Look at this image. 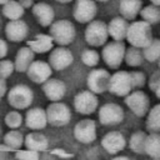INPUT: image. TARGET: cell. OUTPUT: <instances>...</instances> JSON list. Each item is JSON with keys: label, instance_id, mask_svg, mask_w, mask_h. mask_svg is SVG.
Listing matches in <instances>:
<instances>
[{"label": "cell", "instance_id": "28", "mask_svg": "<svg viewBox=\"0 0 160 160\" xmlns=\"http://www.w3.org/2000/svg\"><path fill=\"white\" fill-rule=\"evenodd\" d=\"M141 50H142L144 60L149 62H158V60L160 59V39L152 38V40Z\"/></svg>", "mask_w": 160, "mask_h": 160}, {"label": "cell", "instance_id": "18", "mask_svg": "<svg viewBox=\"0 0 160 160\" xmlns=\"http://www.w3.org/2000/svg\"><path fill=\"white\" fill-rule=\"evenodd\" d=\"M41 90L44 95L50 101H60L66 94V85L62 80L56 78H49L44 84H41Z\"/></svg>", "mask_w": 160, "mask_h": 160}, {"label": "cell", "instance_id": "44", "mask_svg": "<svg viewBox=\"0 0 160 160\" xmlns=\"http://www.w3.org/2000/svg\"><path fill=\"white\" fill-rule=\"evenodd\" d=\"M111 160H130L128 156H125V155H116V156H114Z\"/></svg>", "mask_w": 160, "mask_h": 160}, {"label": "cell", "instance_id": "11", "mask_svg": "<svg viewBox=\"0 0 160 160\" xmlns=\"http://www.w3.org/2000/svg\"><path fill=\"white\" fill-rule=\"evenodd\" d=\"M98 6L95 0H76L72 8V18L79 24H88L95 19Z\"/></svg>", "mask_w": 160, "mask_h": 160}, {"label": "cell", "instance_id": "17", "mask_svg": "<svg viewBox=\"0 0 160 160\" xmlns=\"http://www.w3.org/2000/svg\"><path fill=\"white\" fill-rule=\"evenodd\" d=\"M28 35H29V26L21 19L9 20V22L5 25V36L9 41L21 42L28 38Z\"/></svg>", "mask_w": 160, "mask_h": 160}, {"label": "cell", "instance_id": "46", "mask_svg": "<svg viewBox=\"0 0 160 160\" xmlns=\"http://www.w3.org/2000/svg\"><path fill=\"white\" fill-rule=\"evenodd\" d=\"M0 151H12V150L5 144H0Z\"/></svg>", "mask_w": 160, "mask_h": 160}, {"label": "cell", "instance_id": "37", "mask_svg": "<svg viewBox=\"0 0 160 160\" xmlns=\"http://www.w3.org/2000/svg\"><path fill=\"white\" fill-rule=\"evenodd\" d=\"M14 70H15V66H14V61L12 60L5 59V58L0 60V78L8 79L9 76L12 75Z\"/></svg>", "mask_w": 160, "mask_h": 160}, {"label": "cell", "instance_id": "27", "mask_svg": "<svg viewBox=\"0 0 160 160\" xmlns=\"http://www.w3.org/2000/svg\"><path fill=\"white\" fill-rule=\"evenodd\" d=\"M144 152L150 158L160 156V132H150L146 135Z\"/></svg>", "mask_w": 160, "mask_h": 160}, {"label": "cell", "instance_id": "23", "mask_svg": "<svg viewBox=\"0 0 160 160\" xmlns=\"http://www.w3.org/2000/svg\"><path fill=\"white\" fill-rule=\"evenodd\" d=\"M34 59H35V52L28 45L21 46L15 55V60H14L15 70L18 72H26L28 68L34 61Z\"/></svg>", "mask_w": 160, "mask_h": 160}, {"label": "cell", "instance_id": "29", "mask_svg": "<svg viewBox=\"0 0 160 160\" xmlns=\"http://www.w3.org/2000/svg\"><path fill=\"white\" fill-rule=\"evenodd\" d=\"M146 115V130L150 132H160V102L149 109Z\"/></svg>", "mask_w": 160, "mask_h": 160}, {"label": "cell", "instance_id": "12", "mask_svg": "<svg viewBox=\"0 0 160 160\" xmlns=\"http://www.w3.org/2000/svg\"><path fill=\"white\" fill-rule=\"evenodd\" d=\"M109 80H110V72L105 69H94L89 72L86 84L90 91L94 94H102L108 91L109 89Z\"/></svg>", "mask_w": 160, "mask_h": 160}, {"label": "cell", "instance_id": "38", "mask_svg": "<svg viewBox=\"0 0 160 160\" xmlns=\"http://www.w3.org/2000/svg\"><path fill=\"white\" fill-rule=\"evenodd\" d=\"M15 158L18 160H40V155H39V151H35V150H30V149H26V150H16L15 151Z\"/></svg>", "mask_w": 160, "mask_h": 160}, {"label": "cell", "instance_id": "24", "mask_svg": "<svg viewBox=\"0 0 160 160\" xmlns=\"http://www.w3.org/2000/svg\"><path fill=\"white\" fill-rule=\"evenodd\" d=\"M24 145H25L26 149L35 150V151L40 152V151L48 150L49 141H48V138L44 134L38 132V131H32V132H29L24 138Z\"/></svg>", "mask_w": 160, "mask_h": 160}, {"label": "cell", "instance_id": "6", "mask_svg": "<svg viewBox=\"0 0 160 160\" xmlns=\"http://www.w3.org/2000/svg\"><path fill=\"white\" fill-rule=\"evenodd\" d=\"M125 44L122 41H110L106 42L101 51V58L108 68L110 69H119L124 61L125 55Z\"/></svg>", "mask_w": 160, "mask_h": 160}, {"label": "cell", "instance_id": "39", "mask_svg": "<svg viewBox=\"0 0 160 160\" xmlns=\"http://www.w3.org/2000/svg\"><path fill=\"white\" fill-rule=\"evenodd\" d=\"M159 82H160V69L156 70V71H154V72L151 74L150 79H149V88H150V90L154 91V89L156 88V85H158Z\"/></svg>", "mask_w": 160, "mask_h": 160}, {"label": "cell", "instance_id": "43", "mask_svg": "<svg viewBox=\"0 0 160 160\" xmlns=\"http://www.w3.org/2000/svg\"><path fill=\"white\" fill-rule=\"evenodd\" d=\"M20 2V5L26 10V9H31V6L34 5V0H18Z\"/></svg>", "mask_w": 160, "mask_h": 160}, {"label": "cell", "instance_id": "22", "mask_svg": "<svg viewBox=\"0 0 160 160\" xmlns=\"http://www.w3.org/2000/svg\"><path fill=\"white\" fill-rule=\"evenodd\" d=\"M26 45L35 52V54H45L52 50L54 40L50 34H38L32 40H28Z\"/></svg>", "mask_w": 160, "mask_h": 160}, {"label": "cell", "instance_id": "13", "mask_svg": "<svg viewBox=\"0 0 160 160\" xmlns=\"http://www.w3.org/2000/svg\"><path fill=\"white\" fill-rule=\"evenodd\" d=\"M74 138L81 144H91L96 139V124L92 119H81L74 126Z\"/></svg>", "mask_w": 160, "mask_h": 160}, {"label": "cell", "instance_id": "33", "mask_svg": "<svg viewBox=\"0 0 160 160\" xmlns=\"http://www.w3.org/2000/svg\"><path fill=\"white\" fill-rule=\"evenodd\" d=\"M146 132L144 130H136L131 134L129 139V148L135 154H144V145L146 139Z\"/></svg>", "mask_w": 160, "mask_h": 160}, {"label": "cell", "instance_id": "10", "mask_svg": "<svg viewBox=\"0 0 160 160\" xmlns=\"http://www.w3.org/2000/svg\"><path fill=\"white\" fill-rule=\"evenodd\" d=\"M99 121L102 125H118L124 120V109L116 102H106L99 109Z\"/></svg>", "mask_w": 160, "mask_h": 160}, {"label": "cell", "instance_id": "25", "mask_svg": "<svg viewBox=\"0 0 160 160\" xmlns=\"http://www.w3.org/2000/svg\"><path fill=\"white\" fill-rule=\"evenodd\" d=\"M142 8V0H120L119 10L124 19L135 20Z\"/></svg>", "mask_w": 160, "mask_h": 160}, {"label": "cell", "instance_id": "41", "mask_svg": "<svg viewBox=\"0 0 160 160\" xmlns=\"http://www.w3.org/2000/svg\"><path fill=\"white\" fill-rule=\"evenodd\" d=\"M9 52V48H8V44L4 39L0 38V60L4 59Z\"/></svg>", "mask_w": 160, "mask_h": 160}, {"label": "cell", "instance_id": "40", "mask_svg": "<svg viewBox=\"0 0 160 160\" xmlns=\"http://www.w3.org/2000/svg\"><path fill=\"white\" fill-rule=\"evenodd\" d=\"M51 154L55 155V156H59L61 159H70V158H72V154L66 152L62 149H54V150H51Z\"/></svg>", "mask_w": 160, "mask_h": 160}, {"label": "cell", "instance_id": "21", "mask_svg": "<svg viewBox=\"0 0 160 160\" xmlns=\"http://www.w3.org/2000/svg\"><path fill=\"white\" fill-rule=\"evenodd\" d=\"M108 25V34L112 40L116 41H122L126 38V31H128V20L124 19L122 16H115L112 18Z\"/></svg>", "mask_w": 160, "mask_h": 160}, {"label": "cell", "instance_id": "48", "mask_svg": "<svg viewBox=\"0 0 160 160\" xmlns=\"http://www.w3.org/2000/svg\"><path fill=\"white\" fill-rule=\"evenodd\" d=\"M150 1H151V4H154V5L160 6V0H150Z\"/></svg>", "mask_w": 160, "mask_h": 160}, {"label": "cell", "instance_id": "5", "mask_svg": "<svg viewBox=\"0 0 160 160\" xmlns=\"http://www.w3.org/2000/svg\"><path fill=\"white\" fill-rule=\"evenodd\" d=\"M48 124L55 128L65 126L71 120V110L70 108L61 101H51L45 109Z\"/></svg>", "mask_w": 160, "mask_h": 160}, {"label": "cell", "instance_id": "47", "mask_svg": "<svg viewBox=\"0 0 160 160\" xmlns=\"http://www.w3.org/2000/svg\"><path fill=\"white\" fill-rule=\"evenodd\" d=\"M55 1H58L59 4H69V2H71L72 0H55Z\"/></svg>", "mask_w": 160, "mask_h": 160}, {"label": "cell", "instance_id": "14", "mask_svg": "<svg viewBox=\"0 0 160 160\" xmlns=\"http://www.w3.org/2000/svg\"><path fill=\"white\" fill-rule=\"evenodd\" d=\"M74 61L72 52L66 46H58L52 48L49 55V65L55 71H61L66 68H69Z\"/></svg>", "mask_w": 160, "mask_h": 160}, {"label": "cell", "instance_id": "20", "mask_svg": "<svg viewBox=\"0 0 160 160\" xmlns=\"http://www.w3.org/2000/svg\"><path fill=\"white\" fill-rule=\"evenodd\" d=\"M25 125L31 130H41L48 125L46 112L42 108H31L26 111Z\"/></svg>", "mask_w": 160, "mask_h": 160}, {"label": "cell", "instance_id": "36", "mask_svg": "<svg viewBox=\"0 0 160 160\" xmlns=\"http://www.w3.org/2000/svg\"><path fill=\"white\" fill-rule=\"evenodd\" d=\"M130 79H131L132 90L134 89H141L146 84V76H145V74L142 71H139V70L130 71Z\"/></svg>", "mask_w": 160, "mask_h": 160}, {"label": "cell", "instance_id": "45", "mask_svg": "<svg viewBox=\"0 0 160 160\" xmlns=\"http://www.w3.org/2000/svg\"><path fill=\"white\" fill-rule=\"evenodd\" d=\"M152 92L156 95V98H159V99H160V82L156 85V88L154 89V91H152Z\"/></svg>", "mask_w": 160, "mask_h": 160}, {"label": "cell", "instance_id": "49", "mask_svg": "<svg viewBox=\"0 0 160 160\" xmlns=\"http://www.w3.org/2000/svg\"><path fill=\"white\" fill-rule=\"evenodd\" d=\"M95 1H100V2H108L109 0H95Z\"/></svg>", "mask_w": 160, "mask_h": 160}, {"label": "cell", "instance_id": "52", "mask_svg": "<svg viewBox=\"0 0 160 160\" xmlns=\"http://www.w3.org/2000/svg\"><path fill=\"white\" fill-rule=\"evenodd\" d=\"M158 65H159V69H160V59L158 60Z\"/></svg>", "mask_w": 160, "mask_h": 160}, {"label": "cell", "instance_id": "7", "mask_svg": "<svg viewBox=\"0 0 160 160\" xmlns=\"http://www.w3.org/2000/svg\"><path fill=\"white\" fill-rule=\"evenodd\" d=\"M125 98L126 106L131 110V112L139 118H142L148 114L150 109V99L142 90H131Z\"/></svg>", "mask_w": 160, "mask_h": 160}, {"label": "cell", "instance_id": "16", "mask_svg": "<svg viewBox=\"0 0 160 160\" xmlns=\"http://www.w3.org/2000/svg\"><path fill=\"white\" fill-rule=\"evenodd\" d=\"M101 146L102 149L111 154V155H116L119 154L121 150L125 149L126 146V140H125V136L118 131V130H112V131H109L106 132L102 138H101Z\"/></svg>", "mask_w": 160, "mask_h": 160}, {"label": "cell", "instance_id": "42", "mask_svg": "<svg viewBox=\"0 0 160 160\" xmlns=\"http://www.w3.org/2000/svg\"><path fill=\"white\" fill-rule=\"evenodd\" d=\"M8 84H6V79L0 78V99H2L5 96V94H8Z\"/></svg>", "mask_w": 160, "mask_h": 160}, {"label": "cell", "instance_id": "19", "mask_svg": "<svg viewBox=\"0 0 160 160\" xmlns=\"http://www.w3.org/2000/svg\"><path fill=\"white\" fill-rule=\"evenodd\" d=\"M31 14L38 20L39 25L42 28L50 26L55 19V11H54L52 6L44 1H39V2L34 4L31 6Z\"/></svg>", "mask_w": 160, "mask_h": 160}, {"label": "cell", "instance_id": "2", "mask_svg": "<svg viewBox=\"0 0 160 160\" xmlns=\"http://www.w3.org/2000/svg\"><path fill=\"white\" fill-rule=\"evenodd\" d=\"M49 28H50V36L52 38L54 42H56L59 46L70 45L76 38V29L71 20L68 19L54 20Z\"/></svg>", "mask_w": 160, "mask_h": 160}, {"label": "cell", "instance_id": "34", "mask_svg": "<svg viewBox=\"0 0 160 160\" xmlns=\"http://www.w3.org/2000/svg\"><path fill=\"white\" fill-rule=\"evenodd\" d=\"M80 60L84 65L89 66V68H94L99 64L100 60V55L96 50L94 49H84L81 55H80Z\"/></svg>", "mask_w": 160, "mask_h": 160}, {"label": "cell", "instance_id": "31", "mask_svg": "<svg viewBox=\"0 0 160 160\" xmlns=\"http://www.w3.org/2000/svg\"><path fill=\"white\" fill-rule=\"evenodd\" d=\"M139 15L141 16V20L149 22L150 25H155L160 22V6H156L154 4L142 6Z\"/></svg>", "mask_w": 160, "mask_h": 160}, {"label": "cell", "instance_id": "26", "mask_svg": "<svg viewBox=\"0 0 160 160\" xmlns=\"http://www.w3.org/2000/svg\"><path fill=\"white\" fill-rule=\"evenodd\" d=\"M1 14L9 20L21 19L25 14V9L20 5L18 0H8L1 5Z\"/></svg>", "mask_w": 160, "mask_h": 160}, {"label": "cell", "instance_id": "30", "mask_svg": "<svg viewBox=\"0 0 160 160\" xmlns=\"http://www.w3.org/2000/svg\"><path fill=\"white\" fill-rule=\"evenodd\" d=\"M124 60H125L126 65L130 66V68H138V66L142 65V62H144L142 50L139 49V48H135V46L126 48Z\"/></svg>", "mask_w": 160, "mask_h": 160}, {"label": "cell", "instance_id": "9", "mask_svg": "<svg viewBox=\"0 0 160 160\" xmlns=\"http://www.w3.org/2000/svg\"><path fill=\"white\" fill-rule=\"evenodd\" d=\"M74 109L81 115H91L95 112L99 105V99L96 94L90 90H81L79 91L72 100Z\"/></svg>", "mask_w": 160, "mask_h": 160}, {"label": "cell", "instance_id": "4", "mask_svg": "<svg viewBox=\"0 0 160 160\" xmlns=\"http://www.w3.org/2000/svg\"><path fill=\"white\" fill-rule=\"evenodd\" d=\"M85 41L92 48L104 46L108 42V25L102 20H91L84 31Z\"/></svg>", "mask_w": 160, "mask_h": 160}, {"label": "cell", "instance_id": "35", "mask_svg": "<svg viewBox=\"0 0 160 160\" xmlns=\"http://www.w3.org/2000/svg\"><path fill=\"white\" fill-rule=\"evenodd\" d=\"M4 121H5V125L10 129H18L21 126L24 119H22V115L18 111V110H11L9 111L5 118H4Z\"/></svg>", "mask_w": 160, "mask_h": 160}, {"label": "cell", "instance_id": "15", "mask_svg": "<svg viewBox=\"0 0 160 160\" xmlns=\"http://www.w3.org/2000/svg\"><path fill=\"white\" fill-rule=\"evenodd\" d=\"M28 78L35 84H44L52 75V69L44 60H34L26 70Z\"/></svg>", "mask_w": 160, "mask_h": 160}, {"label": "cell", "instance_id": "3", "mask_svg": "<svg viewBox=\"0 0 160 160\" xmlns=\"http://www.w3.org/2000/svg\"><path fill=\"white\" fill-rule=\"evenodd\" d=\"M34 100V91L30 86L25 84L14 85L10 90H8V102L15 110L28 109Z\"/></svg>", "mask_w": 160, "mask_h": 160}, {"label": "cell", "instance_id": "32", "mask_svg": "<svg viewBox=\"0 0 160 160\" xmlns=\"http://www.w3.org/2000/svg\"><path fill=\"white\" fill-rule=\"evenodd\" d=\"M4 144L8 145L12 151H16L24 145V135L19 130L11 129L4 135Z\"/></svg>", "mask_w": 160, "mask_h": 160}, {"label": "cell", "instance_id": "8", "mask_svg": "<svg viewBox=\"0 0 160 160\" xmlns=\"http://www.w3.org/2000/svg\"><path fill=\"white\" fill-rule=\"evenodd\" d=\"M132 90L130 72L125 70H118L112 75H110L109 89L108 91L115 96L124 98Z\"/></svg>", "mask_w": 160, "mask_h": 160}, {"label": "cell", "instance_id": "1", "mask_svg": "<svg viewBox=\"0 0 160 160\" xmlns=\"http://www.w3.org/2000/svg\"><path fill=\"white\" fill-rule=\"evenodd\" d=\"M126 41L130 46H135L139 49L145 48L152 40V29L151 25L144 20H135L128 26L126 31Z\"/></svg>", "mask_w": 160, "mask_h": 160}, {"label": "cell", "instance_id": "50", "mask_svg": "<svg viewBox=\"0 0 160 160\" xmlns=\"http://www.w3.org/2000/svg\"><path fill=\"white\" fill-rule=\"evenodd\" d=\"M8 0H0V5H2V4H5Z\"/></svg>", "mask_w": 160, "mask_h": 160}, {"label": "cell", "instance_id": "51", "mask_svg": "<svg viewBox=\"0 0 160 160\" xmlns=\"http://www.w3.org/2000/svg\"><path fill=\"white\" fill-rule=\"evenodd\" d=\"M152 160H160V156L159 158H152Z\"/></svg>", "mask_w": 160, "mask_h": 160}]
</instances>
